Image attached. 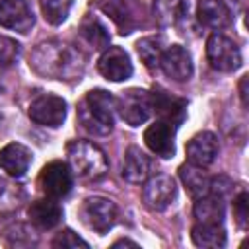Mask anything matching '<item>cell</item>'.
<instances>
[{
    "instance_id": "6da1fadb",
    "label": "cell",
    "mask_w": 249,
    "mask_h": 249,
    "mask_svg": "<svg viewBox=\"0 0 249 249\" xmlns=\"http://www.w3.org/2000/svg\"><path fill=\"white\" fill-rule=\"evenodd\" d=\"M29 64L37 74L53 80H74L84 68L80 51L60 41L41 43L33 51Z\"/></svg>"
},
{
    "instance_id": "7a4b0ae2",
    "label": "cell",
    "mask_w": 249,
    "mask_h": 249,
    "mask_svg": "<svg viewBox=\"0 0 249 249\" xmlns=\"http://www.w3.org/2000/svg\"><path fill=\"white\" fill-rule=\"evenodd\" d=\"M117 99L105 89H91L78 105V121L93 136H105L113 130Z\"/></svg>"
},
{
    "instance_id": "3957f363",
    "label": "cell",
    "mask_w": 249,
    "mask_h": 249,
    "mask_svg": "<svg viewBox=\"0 0 249 249\" xmlns=\"http://www.w3.org/2000/svg\"><path fill=\"white\" fill-rule=\"evenodd\" d=\"M66 156L72 171L86 181H97L107 173L105 154L88 140H74L66 146Z\"/></svg>"
},
{
    "instance_id": "277c9868",
    "label": "cell",
    "mask_w": 249,
    "mask_h": 249,
    "mask_svg": "<svg viewBox=\"0 0 249 249\" xmlns=\"http://www.w3.org/2000/svg\"><path fill=\"white\" fill-rule=\"evenodd\" d=\"M95 6L111 18L121 35H128L144 23V6L136 0H95Z\"/></svg>"
},
{
    "instance_id": "5b68a950",
    "label": "cell",
    "mask_w": 249,
    "mask_h": 249,
    "mask_svg": "<svg viewBox=\"0 0 249 249\" xmlns=\"http://www.w3.org/2000/svg\"><path fill=\"white\" fill-rule=\"evenodd\" d=\"M206 58L210 66L218 72H233L241 64V53L237 45L222 35V33H212L206 41Z\"/></svg>"
},
{
    "instance_id": "8992f818",
    "label": "cell",
    "mask_w": 249,
    "mask_h": 249,
    "mask_svg": "<svg viewBox=\"0 0 249 249\" xmlns=\"http://www.w3.org/2000/svg\"><path fill=\"white\" fill-rule=\"evenodd\" d=\"M80 216L89 230L107 233L117 220V204L105 196H89L84 200Z\"/></svg>"
},
{
    "instance_id": "52a82bcc",
    "label": "cell",
    "mask_w": 249,
    "mask_h": 249,
    "mask_svg": "<svg viewBox=\"0 0 249 249\" xmlns=\"http://www.w3.org/2000/svg\"><path fill=\"white\" fill-rule=\"evenodd\" d=\"M117 109L124 123L130 126H140L148 121L152 113V99L146 89L130 88L123 91V95L117 99Z\"/></svg>"
},
{
    "instance_id": "ba28073f",
    "label": "cell",
    "mask_w": 249,
    "mask_h": 249,
    "mask_svg": "<svg viewBox=\"0 0 249 249\" xmlns=\"http://www.w3.org/2000/svg\"><path fill=\"white\" fill-rule=\"evenodd\" d=\"M39 185L47 196L62 198L72 189V171L62 161H51L41 169Z\"/></svg>"
},
{
    "instance_id": "9c48e42d",
    "label": "cell",
    "mask_w": 249,
    "mask_h": 249,
    "mask_svg": "<svg viewBox=\"0 0 249 249\" xmlns=\"http://www.w3.org/2000/svg\"><path fill=\"white\" fill-rule=\"evenodd\" d=\"M29 119L43 126H60L66 119V101L58 95H41L29 105Z\"/></svg>"
},
{
    "instance_id": "30bf717a",
    "label": "cell",
    "mask_w": 249,
    "mask_h": 249,
    "mask_svg": "<svg viewBox=\"0 0 249 249\" xmlns=\"http://www.w3.org/2000/svg\"><path fill=\"white\" fill-rule=\"evenodd\" d=\"M33 12L25 0H0V25L18 33H27L33 27Z\"/></svg>"
},
{
    "instance_id": "8fae6325",
    "label": "cell",
    "mask_w": 249,
    "mask_h": 249,
    "mask_svg": "<svg viewBox=\"0 0 249 249\" xmlns=\"http://www.w3.org/2000/svg\"><path fill=\"white\" fill-rule=\"evenodd\" d=\"M175 181L165 173L152 177L144 187V202L150 210H165L175 200Z\"/></svg>"
},
{
    "instance_id": "7c38bea8",
    "label": "cell",
    "mask_w": 249,
    "mask_h": 249,
    "mask_svg": "<svg viewBox=\"0 0 249 249\" xmlns=\"http://www.w3.org/2000/svg\"><path fill=\"white\" fill-rule=\"evenodd\" d=\"M152 99V111H156V115L160 117V121H165L169 124H173L175 128L185 121L187 117V101L175 95H169L167 91L156 89L154 93H150Z\"/></svg>"
},
{
    "instance_id": "4fadbf2b",
    "label": "cell",
    "mask_w": 249,
    "mask_h": 249,
    "mask_svg": "<svg viewBox=\"0 0 249 249\" xmlns=\"http://www.w3.org/2000/svg\"><path fill=\"white\" fill-rule=\"evenodd\" d=\"M101 76L111 82H123L132 74V62L121 47H107L97 62Z\"/></svg>"
},
{
    "instance_id": "5bb4252c",
    "label": "cell",
    "mask_w": 249,
    "mask_h": 249,
    "mask_svg": "<svg viewBox=\"0 0 249 249\" xmlns=\"http://www.w3.org/2000/svg\"><path fill=\"white\" fill-rule=\"evenodd\" d=\"M160 68L163 70V74L167 78H171L175 82H185L193 76L191 54L181 45H171L169 49L163 51V54L160 58Z\"/></svg>"
},
{
    "instance_id": "9a60e30c",
    "label": "cell",
    "mask_w": 249,
    "mask_h": 249,
    "mask_svg": "<svg viewBox=\"0 0 249 249\" xmlns=\"http://www.w3.org/2000/svg\"><path fill=\"white\" fill-rule=\"evenodd\" d=\"M175 126L165 121H156L144 130V142L146 146L160 158H173L175 154Z\"/></svg>"
},
{
    "instance_id": "2e32d148",
    "label": "cell",
    "mask_w": 249,
    "mask_h": 249,
    "mask_svg": "<svg viewBox=\"0 0 249 249\" xmlns=\"http://www.w3.org/2000/svg\"><path fill=\"white\" fill-rule=\"evenodd\" d=\"M185 152L189 163L198 167H208L218 156V138L208 130L198 132L189 140Z\"/></svg>"
},
{
    "instance_id": "e0dca14e",
    "label": "cell",
    "mask_w": 249,
    "mask_h": 249,
    "mask_svg": "<svg viewBox=\"0 0 249 249\" xmlns=\"http://www.w3.org/2000/svg\"><path fill=\"white\" fill-rule=\"evenodd\" d=\"M31 163V152L18 142H12L0 150V167L12 175V177H21Z\"/></svg>"
},
{
    "instance_id": "ac0fdd59",
    "label": "cell",
    "mask_w": 249,
    "mask_h": 249,
    "mask_svg": "<svg viewBox=\"0 0 249 249\" xmlns=\"http://www.w3.org/2000/svg\"><path fill=\"white\" fill-rule=\"evenodd\" d=\"M196 16L202 25L212 29H222L231 23V12L222 0H198Z\"/></svg>"
},
{
    "instance_id": "d6986e66",
    "label": "cell",
    "mask_w": 249,
    "mask_h": 249,
    "mask_svg": "<svg viewBox=\"0 0 249 249\" xmlns=\"http://www.w3.org/2000/svg\"><path fill=\"white\" fill-rule=\"evenodd\" d=\"M150 173V158L136 146H130L123 160V177L128 183H144Z\"/></svg>"
},
{
    "instance_id": "ffe728a7",
    "label": "cell",
    "mask_w": 249,
    "mask_h": 249,
    "mask_svg": "<svg viewBox=\"0 0 249 249\" xmlns=\"http://www.w3.org/2000/svg\"><path fill=\"white\" fill-rule=\"evenodd\" d=\"M27 216L37 228L51 230L62 220V208L54 200H35L29 204Z\"/></svg>"
},
{
    "instance_id": "44dd1931",
    "label": "cell",
    "mask_w": 249,
    "mask_h": 249,
    "mask_svg": "<svg viewBox=\"0 0 249 249\" xmlns=\"http://www.w3.org/2000/svg\"><path fill=\"white\" fill-rule=\"evenodd\" d=\"M179 177L185 185V189L189 191V195L193 198H200L204 195H210V183L212 179L202 171V167L198 165H181L179 167Z\"/></svg>"
},
{
    "instance_id": "7402d4cb",
    "label": "cell",
    "mask_w": 249,
    "mask_h": 249,
    "mask_svg": "<svg viewBox=\"0 0 249 249\" xmlns=\"http://www.w3.org/2000/svg\"><path fill=\"white\" fill-rule=\"evenodd\" d=\"M191 239L196 247H212L220 249L226 245V231L222 224H202L198 222L191 230Z\"/></svg>"
},
{
    "instance_id": "603a6c76",
    "label": "cell",
    "mask_w": 249,
    "mask_h": 249,
    "mask_svg": "<svg viewBox=\"0 0 249 249\" xmlns=\"http://www.w3.org/2000/svg\"><path fill=\"white\" fill-rule=\"evenodd\" d=\"M195 218L202 224H222L224 220V202L216 195H204L195 202Z\"/></svg>"
},
{
    "instance_id": "cb8c5ba5",
    "label": "cell",
    "mask_w": 249,
    "mask_h": 249,
    "mask_svg": "<svg viewBox=\"0 0 249 249\" xmlns=\"http://www.w3.org/2000/svg\"><path fill=\"white\" fill-rule=\"evenodd\" d=\"M80 35L95 51H101V49H107L109 47V31L93 16H86L82 19V23H80Z\"/></svg>"
},
{
    "instance_id": "d4e9b609",
    "label": "cell",
    "mask_w": 249,
    "mask_h": 249,
    "mask_svg": "<svg viewBox=\"0 0 249 249\" xmlns=\"http://www.w3.org/2000/svg\"><path fill=\"white\" fill-rule=\"evenodd\" d=\"M185 0H154V16L161 25H175L185 18Z\"/></svg>"
},
{
    "instance_id": "484cf974",
    "label": "cell",
    "mask_w": 249,
    "mask_h": 249,
    "mask_svg": "<svg viewBox=\"0 0 249 249\" xmlns=\"http://www.w3.org/2000/svg\"><path fill=\"white\" fill-rule=\"evenodd\" d=\"M136 51L138 56L142 58V62L148 68H158L160 66V58L163 54V47H161V39L160 37H144L136 43Z\"/></svg>"
},
{
    "instance_id": "4316f807",
    "label": "cell",
    "mask_w": 249,
    "mask_h": 249,
    "mask_svg": "<svg viewBox=\"0 0 249 249\" xmlns=\"http://www.w3.org/2000/svg\"><path fill=\"white\" fill-rule=\"evenodd\" d=\"M72 2L74 0H41V10H43L45 19L51 25H60L68 18Z\"/></svg>"
},
{
    "instance_id": "83f0119b",
    "label": "cell",
    "mask_w": 249,
    "mask_h": 249,
    "mask_svg": "<svg viewBox=\"0 0 249 249\" xmlns=\"http://www.w3.org/2000/svg\"><path fill=\"white\" fill-rule=\"evenodd\" d=\"M18 56H19V43L6 35H0V64L8 66Z\"/></svg>"
},
{
    "instance_id": "f1b7e54d",
    "label": "cell",
    "mask_w": 249,
    "mask_h": 249,
    "mask_svg": "<svg viewBox=\"0 0 249 249\" xmlns=\"http://www.w3.org/2000/svg\"><path fill=\"white\" fill-rule=\"evenodd\" d=\"M53 247H88V241H84L72 230H64L56 233V237L53 239Z\"/></svg>"
},
{
    "instance_id": "f546056e",
    "label": "cell",
    "mask_w": 249,
    "mask_h": 249,
    "mask_svg": "<svg viewBox=\"0 0 249 249\" xmlns=\"http://www.w3.org/2000/svg\"><path fill=\"white\" fill-rule=\"evenodd\" d=\"M233 218L239 228L247 226V193H239L233 198Z\"/></svg>"
},
{
    "instance_id": "4dcf8cb0",
    "label": "cell",
    "mask_w": 249,
    "mask_h": 249,
    "mask_svg": "<svg viewBox=\"0 0 249 249\" xmlns=\"http://www.w3.org/2000/svg\"><path fill=\"white\" fill-rule=\"evenodd\" d=\"M245 86H247V76H243V78H241V82H239V95H241L243 107L247 105V89H245Z\"/></svg>"
},
{
    "instance_id": "1f68e13d",
    "label": "cell",
    "mask_w": 249,
    "mask_h": 249,
    "mask_svg": "<svg viewBox=\"0 0 249 249\" xmlns=\"http://www.w3.org/2000/svg\"><path fill=\"white\" fill-rule=\"evenodd\" d=\"M121 245H130V247H136L138 243H134V241H130V239H119V241H115V243H113V247H121Z\"/></svg>"
}]
</instances>
